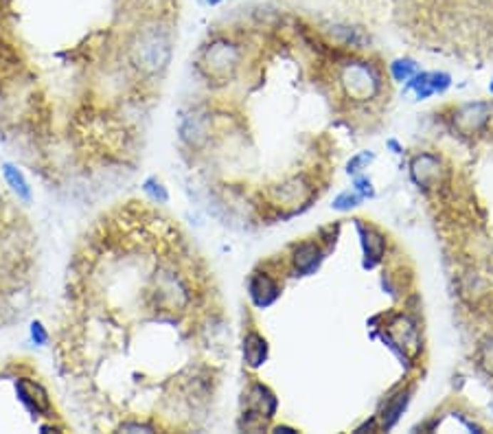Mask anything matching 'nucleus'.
<instances>
[{"label": "nucleus", "instance_id": "f257e3e1", "mask_svg": "<svg viewBox=\"0 0 493 434\" xmlns=\"http://www.w3.org/2000/svg\"><path fill=\"white\" fill-rule=\"evenodd\" d=\"M340 81L344 86L346 95L353 99H370L380 91V77L373 73V68L364 62H349L342 68Z\"/></svg>", "mask_w": 493, "mask_h": 434}, {"label": "nucleus", "instance_id": "f03ea898", "mask_svg": "<svg viewBox=\"0 0 493 434\" xmlns=\"http://www.w3.org/2000/svg\"><path fill=\"white\" fill-rule=\"evenodd\" d=\"M248 294L252 299V303L261 309H266L268 305H272L279 294H281V287L279 283L270 277V274H252L248 281Z\"/></svg>", "mask_w": 493, "mask_h": 434}, {"label": "nucleus", "instance_id": "7ed1b4c3", "mask_svg": "<svg viewBox=\"0 0 493 434\" xmlns=\"http://www.w3.org/2000/svg\"><path fill=\"white\" fill-rule=\"evenodd\" d=\"M16 393H18V399L22 401V406L33 413V415H42L48 410V393L38 384V382H31V380H18L16 382Z\"/></svg>", "mask_w": 493, "mask_h": 434}, {"label": "nucleus", "instance_id": "20e7f679", "mask_svg": "<svg viewBox=\"0 0 493 434\" xmlns=\"http://www.w3.org/2000/svg\"><path fill=\"white\" fill-rule=\"evenodd\" d=\"M207 66L213 73H228L233 71L239 62V51L230 42H215L207 48Z\"/></svg>", "mask_w": 493, "mask_h": 434}, {"label": "nucleus", "instance_id": "39448f33", "mask_svg": "<svg viewBox=\"0 0 493 434\" xmlns=\"http://www.w3.org/2000/svg\"><path fill=\"white\" fill-rule=\"evenodd\" d=\"M323 262V252L313 242L299 244L292 252V266L296 274H311Z\"/></svg>", "mask_w": 493, "mask_h": 434}, {"label": "nucleus", "instance_id": "423d86ee", "mask_svg": "<svg viewBox=\"0 0 493 434\" xmlns=\"http://www.w3.org/2000/svg\"><path fill=\"white\" fill-rule=\"evenodd\" d=\"M268 360V340L259 331H248L244 336V362L250 368H259Z\"/></svg>", "mask_w": 493, "mask_h": 434}, {"label": "nucleus", "instance_id": "0eeeda50", "mask_svg": "<svg viewBox=\"0 0 493 434\" xmlns=\"http://www.w3.org/2000/svg\"><path fill=\"white\" fill-rule=\"evenodd\" d=\"M248 401H252V408L259 417H266V419H272L274 413H276V406H279V401L274 397V393L264 386V384H254L248 393Z\"/></svg>", "mask_w": 493, "mask_h": 434}, {"label": "nucleus", "instance_id": "6e6552de", "mask_svg": "<svg viewBox=\"0 0 493 434\" xmlns=\"http://www.w3.org/2000/svg\"><path fill=\"white\" fill-rule=\"evenodd\" d=\"M3 178L5 182L9 185V189L22 200V202H31L33 200V191H31V185H28V180L24 178V173L11 165V162H5L3 165Z\"/></svg>", "mask_w": 493, "mask_h": 434}, {"label": "nucleus", "instance_id": "1a4fd4ad", "mask_svg": "<svg viewBox=\"0 0 493 434\" xmlns=\"http://www.w3.org/2000/svg\"><path fill=\"white\" fill-rule=\"evenodd\" d=\"M412 178L417 180L419 187H425L430 180H437L439 178V158L437 156H417L412 160Z\"/></svg>", "mask_w": 493, "mask_h": 434}, {"label": "nucleus", "instance_id": "9d476101", "mask_svg": "<svg viewBox=\"0 0 493 434\" xmlns=\"http://www.w3.org/2000/svg\"><path fill=\"white\" fill-rule=\"evenodd\" d=\"M358 228H360V233H362V244H364V254H366V268H373L382 259L386 242H384L382 235L373 233L370 228H364L362 224Z\"/></svg>", "mask_w": 493, "mask_h": 434}, {"label": "nucleus", "instance_id": "9b49d317", "mask_svg": "<svg viewBox=\"0 0 493 434\" xmlns=\"http://www.w3.org/2000/svg\"><path fill=\"white\" fill-rule=\"evenodd\" d=\"M489 119V105L487 103H467L458 110V123L467 130H476L478 125L487 123Z\"/></svg>", "mask_w": 493, "mask_h": 434}, {"label": "nucleus", "instance_id": "f8f14e48", "mask_svg": "<svg viewBox=\"0 0 493 434\" xmlns=\"http://www.w3.org/2000/svg\"><path fill=\"white\" fill-rule=\"evenodd\" d=\"M405 403H408V393H399L397 397H393L386 403V410H384V428L395 425V421L399 419V415L403 413Z\"/></svg>", "mask_w": 493, "mask_h": 434}, {"label": "nucleus", "instance_id": "ddd939ff", "mask_svg": "<svg viewBox=\"0 0 493 434\" xmlns=\"http://www.w3.org/2000/svg\"><path fill=\"white\" fill-rule=\"evenodd\" d=\"M417 73V62L410 57H399L390 64V75L395 81H408Z\"/></svg>", "mask_w": 493, "mask_h": 434}, {"label": "nucleus", "instance_id": "4468645a", "mask_svg": "<svg viewBox=\"0 0 493 434\" xmlns=\"http://www.w3.org/2000/svg\"><path fill=\"white\" fill-rule=\"evenodd\" d=\"M408 88L417 93V99H430L434 95L430 86V73H415L408 81Z\"/></svg>", "mask_w": 493, "mask_h": 434}, {"label": "nucleus", "instance_id": "2eb2a0df", "mask_svg": "<svg viewBox=\"0 0 493 434\" xmlns=\"http://www.w3.org/2000/svg\"><path fill=\"white\" fill-rule=\"evenodd\" d=\"M364 202V197L358 193V191H342L336 200H333V209L336 211H351V209H356V207H360Z\"/></svg>", "mask_w": 493, "mask_h": 434}, {"label": "nucleus", "instance_id": "dca6fc26", "mask_svg": "<svg viewBox=\"0 0 493 434\" xmlns=\"http://www.w3.org/2000/svg\"><path fill=\"white\" fill-rule=\"evenodd\" d=\"M142 191L147 193L152 200L160 202V205H167V202H169V193H167L165 185L158 178H147V180H145L142 182Z\"/></svg>", "mask_w": 493, "mask_h": 434}, {"label": "nucleus", "instance_id": "f3484780", "mask_svg": "<svg viewBox=\"0 0 493 434\" xmlns=\"http://www.w3.org/2000/svg\"><path fill=\"white\" fill-rule=\"evenodd\" d=\"M430 86H432L434 93H445L450 86H452V77L447 73H443V71L430 73Z\"/></svg>", "mask_w": 493, "mask_h": 434}, {"label": "nucleus", "instance_id": "a211bd4d", "mask_svg": "<svg viewBox=\"0 0 493 434\" xmlns=\"http://www.w3.org/2000/svg\"><path fill=\"white\" fill-rule=\"evenodd\" d=\"M373 158H375V156H373L370 152H362V154L353 156V158L349 160V165H346V171H349V176H358V173L364 169V165L370 162Z\"/></svg>", "mask_w": 493, "mask_h": 434}, {"label": "nucleus", "instance_id": "6ab92c4d", "mask_svg": "<svg viewBox=\"0 0 493 434\" xmlns=\"http://www.w3.org/2000/svg\"><path fill=\"white\" fill-rule=\"evenodd\" d=\"M353 191H358L364 200H368V197H373L375 195V189H373V182H370V178H366V176H353Z\"/></svg>", "mask_w": 493, "mask_h": 434}, {"label": "nucleus", "instance_id": "aec40b11", "mask_svg": "<svg viewBox=\"0 0 493 434\" xmlns=\"http://www.w3.org/2000/svg\"><path fill=\"white\" fill-rule=\"evenodd\" d=\"M31 340H33L38 346H44V344L48 342V331H46V327H44L40 321H33V323H31Z\"/></svg>", "mask_w": 493, "mask_h": 434}, {"label": "nucleus", "instance_id": "412c9836", "mask_svg": "<svg viewBox=\"0 0 493 434\" xmlns=\"http://www.w3.org/2000/svg\"><path fill=\"white\" fill-rule=\"evenodd\" d=\"M388 148H393V150H395V154H401V152H403V150L399 148V143H397V140H388Z\"/></svg>", "mask_w": 493, "mask_h": 434}, {"label": "nucleus", "instance_id": "4be33fe9", "mask_svg": "<svg viewBox=\"0 0 493 434\" xmlns=\"http://www.w3.org/2000/svg\"><path fill=\"white\" fill-rule=\"evenodd\" d=\"M207 3H209V5H219L222 0H207Z\"/></svg>", "mask_w": 493, "mask_h": 434}, {"label": "nucleus", "instance_id": "5701e85b", "mask_svg": "<svg viewBox=\"0 0 493 434\" xmlns=\"http://www.w3.org/2000/svg\"><path fill=\"white\" fill-rule=\"evenodd\" d=\"M489 91H491V95H493V79H491V83H489Z\"/></svg>", "mask_w": 493, "mask_h": 434}]
</instances>
